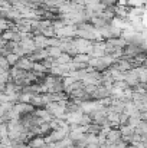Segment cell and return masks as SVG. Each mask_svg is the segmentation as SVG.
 <instances>
[{"mask_svg":"<svg viewBox=\"0 0 147 148\" xmlns=\"http://www.w3.org/2000/svg\"><path fill=\"white\" fill-rule=\"evenodd\" d=\"M82 116H84V111L79 109V111H68L66 114V122L68 124H79L82 122Z\"/></svg>","mask_w":147,"mask_h":148,"instance_id":"cell-1","label":"cell"},{"mask_svg":"<svg viewBox=\"0 0 147 148\" xmlns=\"http://www.w3.org/2000/svg\"><path fill=\"white\" fill-rule=\"evenodd\" d=\"M33 65H35V60H32L29 56H25V58H20L14 66L19 69H23L26 72H30V71H33Z\"/></svg>","mask_w":147,"mask_h":148,"instance_id":"cell-2","label":"cell"},{"mask_svg":"<svg viewBox=\"0 0 147 148\" xmlns=\"http://www.w3.org/2000/svg\"><path fill=\"white\" fill-rule=\"evenodd\" d=\"M33 40L36 43V49H46L49 46V38H46L45 35H35Z\"/></svg>","mask_w":147,"mask_h":148,"instance_id":"cell-3","label":"cell"},{"mask_svg":"<svg viewBox=\"0 0 147 148\" xmlns=\"http://www.w3.org/2000/svg\"><path fill=\"white\" fill-rule=\"evenodd\" d=\"M46 144V140H45V135H35L33 138L29 140V145L32 148H41Z\"/></svg>","mask_w":147,"mask_h":148,"instance_id":"cell-4","label":"cell"},{"mask_svg":"<svg viewBox=\"0 0 147 148\" xmlns=\"http://www.w3.org/2000/svg\"><path fill=\"white\" fill-rule=\"evenodd\" d=\"M46 49H48L49 56H50V58H53V59H58V58L63 53L62 49H61V48H58V46H48Z\"/></svg>","mask_w":147,"mask_h":148,"instance_id":"cell-5","label":"cell"},{"mask_svg":"<svg viewBox=\"0 0 147 148\" xmlns=\"http://www.w3.org/2000/svg\"><path fill=\"white\" fill-rule=\"evenodd\" d=\"M90 59H91V56L88 53H77L74 56V60L75 62H79V63H88Z\"/></svg>","mask_w":147,"mask_h":148,"instance_id":"cell-6","label":"cell"},{"mask_svg":"<svg viewBox=\"0 0 147 148\" xmlns=\"http://www.w3.org/2000/svg\"><path fill=\"white\" fill-rule=\"evenodd\" d=\"M33 71L38 72V73H46V72H49V69L45 66L43 62H35V65H33Z\"/></svg>","mask_w":147,"mask_h":148,"instance_id":"cell-7","label":"cell"},{"mask_svg":"<svg viewBox=\"0 0 147 148\" xmlns=\"http://www.w3.org/2000/svg\"><path fill=\"white\" fill-rule=\"evenodd\" d=\"M6 58H7V60L10 62V65H12V66H14V65L19 62V59H20V56H19V55H16L14 52H10Z\"/></svg>","mask_w":147,"mask_h":148,"instance_id":"cell-8","label":"cell"},{"mask_svg":"<svg viewBox=\"0 0 147 148\" xmlns=\"http://www.w3.org/2000/svg\"><path fill=\"white\" fill-rule=\"evenodd\" d=\"M0 68H1V71H10L12 69V65L7 60L6 56H1V59H0Z\"/></svg>","mask_w":147,"mask_h":148,"instance_id":"cell-9","label":"cell"},{"mask_svg":"<svg viewBox=\"0 0 147 148\" xmlns=\"http://www.w3.org/2000/svg\"><path fill=\"white\" fill-rule=\"evenodd\" d=\"M134 132H139V134H147V121H143L141 119V122H140V125L136 128V131Z\"/></svg>","mask_w":147,"mask_h":148,"instance_id":"cell-10","label":"cell"},{"mask_svg":"<svg viewBox=\"0 0 147 148\" xmlns=\"http://www.w3.org/2000/svg\"><path fill=\"white\" fill-rule=\"evenodd\" d=\"M128 119H130V116H128L126 112L120 114V127H121V125H128Z\"/></svg>","mask_w":147,"mask_h":148,"instance_id":"cell-11","label":"cell"},{"mask_svg":"<svg viewBox=\"0 0 147 148\" xmlns=\"http://www.w3.org/2000/svg\"><path fill=\"white\" fill-rule=\"evenodd\" d=\"M143 141H144V143L147 141V134H143Z\"/></svg>","mask_w":147,"mask_h":148,"instance_id":"cell-12","label":"cell"},{"mask_svg":"<svg viewBox=\"0 0 147 148\" xmlns=\"http://www.w3.org/2000/svg\"><path fill=\"white\" fill-rule=\"evenodd\" d=\"M144 144H146V148H147V141H146V143H144Z\"/></svg>","mask_w":147,"mask_h":148,"instance_id":"cell-13","label":"cell"}]
</instances>
